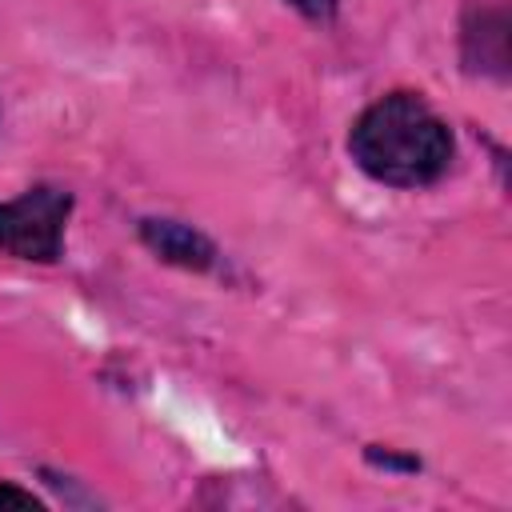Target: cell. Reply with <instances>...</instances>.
Here are the masks:
<instances>
[{"label":"cell","mask_w":512,"mask_h":512,"mask_svg":"<svg viewBox=\"0 0 512 512\" xmlns=\"http://www.w3.org/2000/svg\"><path fill=\"white\" fill-rule=\"evenodd\" d=\"M348 156L376 184L428 188L452 168L456 140L420 92H388L356 116Z\"/></svg>","instance_id":"1"},{"label":"cell","mask_w":512,"mask_h":512,"mask_svg":"<svg viewBox=\"0 0 512 512\" xmlns=\"http://www.w3.org/2000/svg\"><path fill=\"white\" fill-rule=\"evenodd\" d=\"M68 216L72 192L60 184H32L16 200H0V252L32 264H56L64 256Z\"/></svg>","instance_id":"2"},{"label":"cell","mask_w":512,"mask_h":512,"mask_svg":"<svg viewBox=\"0 0 512 512\" xmlns=\"http://www.w3.org/2000/svg\"><path fill=\"white\" fill-rule=\"evenodd\" d=\"M460 56L468 72L508 80V8L504 4H468L460 24Z\"/></svg>","instance_id":"3"},{"label":"cell","mask_w":512,"mask_h":512,"mask_svg":"<svg viewBox=\"0 0 512 512\" xmlns=\"http://www.w3.org/2000/svg\"><path fill=\"white\" fill-rule=\"evenodd\" d=\"M140 240L152 256H160L164 264L184 268V272H212L216 260H220L216 244L200 228H192L184 220H172V216H144L140 220Z\"/></svg>","instance_id":"4"},{"label":"cell","mask_w":512,"mask_h":512,"mask_svg":"<svg viewBox=\"0 0 512 512\" xmlns=\"http://www.w3.org/2000/svg\"><path fill=\"white\" fill-rule=\"evenodd\" d=\"M284 4H292L312 24H332L340 16V0H284Z\"/></svg>","instance_id":"5"},{"label":"cell","mask_w":512,"mask_h":512,"mask_svg":"<svg viewBox=\"0 0 512 512\" xmlns=\"http://www.w3.org/2000/svg\"><path fill=\"white\" fill-rule=\"evenodd\" d=\"M8 508L40 512V508H44V500H40V496H32V492H24V488H16V484H0V512H8Z\"/></svg>","instance_id":"6"}]
</instances>
